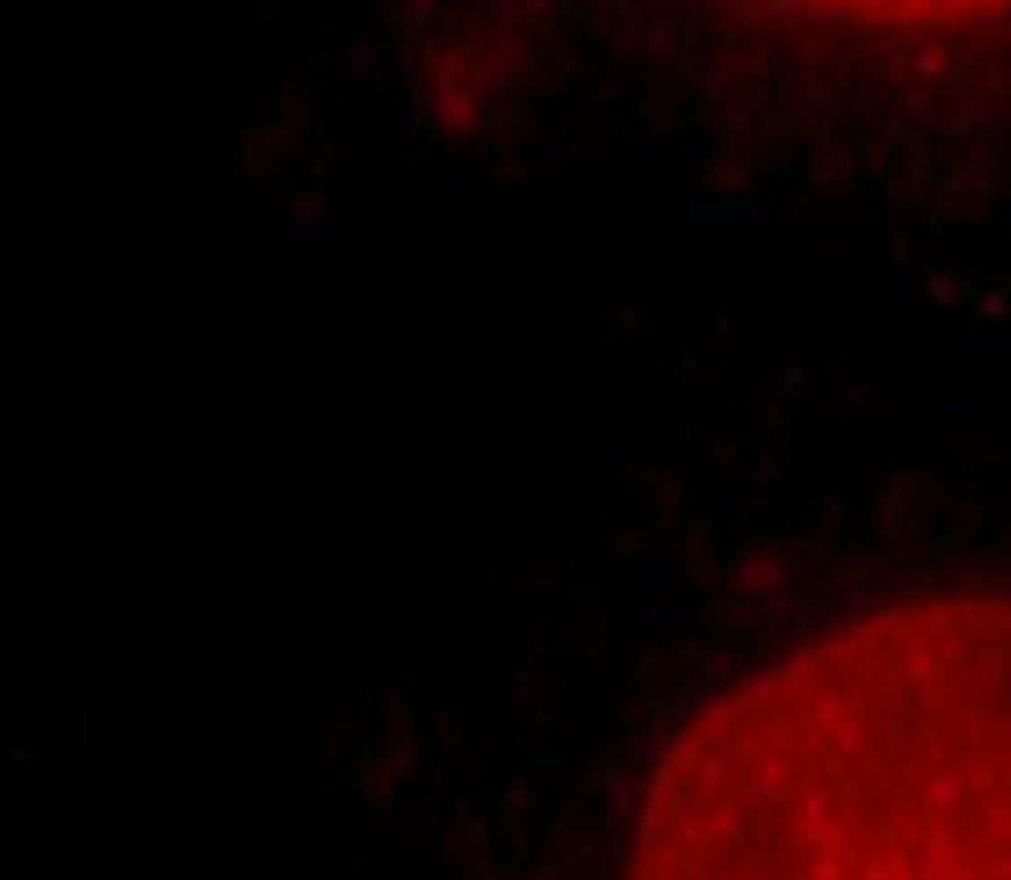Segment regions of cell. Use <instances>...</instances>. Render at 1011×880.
<instances>
[{"instance_id":"cell-1","label":"cell","mask_w":1011,"mask_h":880,"mask_svg":"<svg viewBox=\"0 0 1011 880\" xmlns=\"http://www.w3.org/2000/svg\"><path fill=\"white\" fill-rule=\"evenodd\" d=\"M642 880H1011V602L850 623L688 724Z\"/></svg>"}]
</instances>
